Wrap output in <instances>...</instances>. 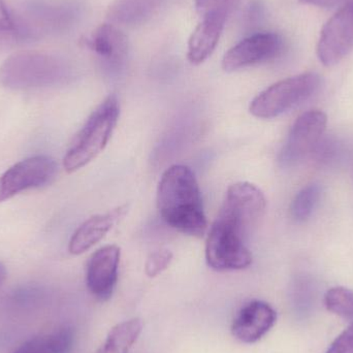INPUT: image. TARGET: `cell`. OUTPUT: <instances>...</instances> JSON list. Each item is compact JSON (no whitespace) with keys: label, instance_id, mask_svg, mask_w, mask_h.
Masks as SVG:
<instances>
[{"label":"cell","instance_id":"obj_1","mask_svg":"<svg viewBox=\"0 0 353 353\" xmlns=\"http://www.w3.org/2000/svg\"><path fill=\"white\" fill-rule=\"evenodd\" d=\"M265 207V194L255 185L239 182L228 187L205 242V261L211 267L232 271L250 263L252 254L246 240Z\"/></svg>","mask_w":353,"mask_h":353},{"label":"cell","instance_id":"obj_2","mask_svg":"<svg viewBox=\"0 0 353 353\" xmlns=\"http://www.w3.org/2000/svg\"><path fill=\"white\" fill-rule=\"evenodd\" d=\"M157 208L163 221L174 230L196 238L207 232L201 190L194 174L186 165H172L161 176Z\"/></svg>","mask_w":353,"mask_h":353},{"label":"cell","instance_id":"obj_3","mask_svg":"<svg viewBox=\"0 0 353 353\" xmlns=\"http://www.w3.org/2000/svg\"><path fill=\"white\" fill-rule=\"evenodd\" d=\"M119 115V101L116 95L108 97L91 114L66 151L63 168L68 174L86 167L105 150Z\"/></svg>","mask_w":353,"mask_h":353},{"label":"cell","instance_id":"obj_4","mask_svg":"<svg viewBox=\"0 0 353 353\" xmlns=\"http://www.w3.org/2000/svg\"><path fill=\"white\" fill-rule=\"evenodd\" d=\"M63 61L43 52H19L0 66V84L12 90L47 88L65 79Z\"/></svg>","mask_w":353,"mask_h":353},{"label":"cell","instance_id":"obj_5","mask_svg":"<svg viewBox=\"0 0 353 353\" xmlns=\"http://www.w3.org/2000/svg\"><path fill=\"white\" fill-rule=\"evenodd\" d=\"M321 86V78L306 72L284 79L259 93L250 103V113L261 119H271L308 101Z\"/></svg>","mask_w":353,"mask_h":353},{"label":"cell","instance_id":"obj_6","mask_svg":"<svg viewBox=\"0 0 353 353\" xmlns=\"http://www.w3.org/2000/svg\"><path fill=\"white\" fill-rule=\"evenodd\" d=\"M57 172V163L47 155L28 157L14 163L0 176V203L25 191L50 184Z\"/></svg>","mask_w":353,"mask_h":353},{"label":"cell","instance_id":"obj_7","mask_svg":"<svg viewBox=\"0 0 353 353\" xmlns=\"http://www.w3.org/2000/svg\"><path fill=\"white\" fill-rule=\"evenodd\" d=\"M327 123V115L321 111L314 110L301 115L292 125L288 140L280 151L281 167H294L312 152L325 132Z\"/></svg>","mask_w":353,"mask_h":353},{"label":"cell","instance_id":"obj_8","mask_svg":"<svg viewBox=\"0 0 353 353\" xmlns=\"http://www.w3.org/2000/svg\"><path fill=\"white\" fill-rule=\"evenodd\" d=\"M353 50V0L327 21L317 43V56L325 66L339 63Z\"/></svg>","mask_w":353,"mask_h":353},{"label":"cell","instance_id":"obj_9","mask_svg":"<svg viewBox=\"0 0 353 353\" xmlns=\"http://www.w3.org/2000/svg\"><path fill=\"white\" fill-rule=\"evenodd\" d=\"M283 47L281 37L276 33L263 32L250 35L228 50L222 59L225 72H234L273 59Z\"/></svg>","mask_w":353,"mask_h":353},{"label":"cell","instance_id":"obj_10","mask_svg":"<svg viewBox=\"0 0 353 353\" xmlns=\"http://www.w3.org/2000/svg\"><path fill=\"white\" fill-rule=\"evenodd\" d=\"M120 256L119 247L107 245L95 251L87 263V288L101 302H105L113 296L118 281Z\"/></svg>","mask_w":353,"mask_h":353},{"label":"cell","instance_id":"obj_11","mask_svg":"<svg viewBox=\"0 0 353 353\" xmlns=\"http://www.w3.org/2000/svg\"><path fill=\"white\" fill-rule=\"evenodd\" d=\"M276 321L277 312L271 305L263 301H252L239 311L230 331L242 343H256L273 329Z\"/></svg>","mask_w":353,"mask_h":353},{"label":"cell","instance_id":"obj_12","mask_svg":"<svg viewBox=\"0 0 353 353\" xmlns=\"http://www.w3.org/2000/svg\"><path fill=\"white\" fill-rule=\"evenodd\" d=\"M125 205L105 214L92 216L83 222L72 234L68 243V251L72 255H81L101 242L114 228L118 220L123 217Z\"/></svg>","mask_w":353,"mask_h":353},{"label":"cell","instance_id":"obj_13","mask_svg":"<svg viewBox=\"0 0 353 353\" xmlns=\"http://www.w3.org/2000/svg\"><path fill=\"white\" fill-rule=\"evenodd\" d=\"M225 21L224 16L201 18L188 41L187 57L191 64L199 65L212 55L221 37Z\"/></svg>","mask_w":353,"mask_h":353},{"label":"cell","instance_id":"obj_14","mask_svg":"<svg viewBox=\"0 0 353 353\" xmlns=\"http://www.w3.org/2000/svg\"><path fill=\"white\" fill-rule=\"evenodd\" d=\"M87 47L110 62H120L126 56L128 41L115 25L103 24L85 41Z\"/></svg>","mask_w":353,"mask_h":353},{"label":"cell","instance_id":"obj_15","mask_svg":"<svg viewBox=\"0 0 353 353\" xmlns=\"http://www.w3.org/2000/svg\"><path fill=\"white\" fill-rule=\"evenodd\" d=\"M161 0H116L107 17L112 23L134 26L148 20L161 6Z\"/></svg>","mask_w":353,"mask_h":353},{"label":"cell","instance_id":"obj_16","mask_svg":"<svg viewBox=\"0 0 353 353\" xmlns=\"http://www.w3.org/2000/svg\"><path fill=\"white\" fill-rule=\"evenodd\" d=\"M142 331L143 321L140 319L118 323L109 332L107 339L95 353H128Z\"/></svg>","mask_w":353,"mask_h":353},{"label":"cell","instance_id":"obj_17","mask_svg":"<svg viewBox=\"0 0 353 353\" xmlns=\"http://www.w3.org/2000/svg\"><path fill=\"white\" fill-rule=\"evenodd\" d=\"M319 185L309 184L299 191L290 205V213L296 221L303 222L309 219L321 199Z\"/></svg>","mask_w":353,"mask_h":353},{"label":"cell","instance_id":"obj_18","mask_svg":"<svg viewBox=\"0 0 353 353\" xmlns=\"http://www.w3.org/2000/svg\"><path fill=\"white\" fill-rule=\"evenodd\" d=\"M325 306L330 312L353 321V290L345 288H331L325 294Z\"/></svg>","mask_w":353,"mask_h":353},{"label":"cell","instance_id":"obj_19","mask_svg":"<svg viewBox=\"0 0 353 353\" xmlns=\"http://www.w3.org/2000/svg\"><path fill=\"white\" fill-rule=\"evenodd\" d=\"M24 37L21 27L14 20L3 0H0V51L12 47Z\"/></svg>","mask_w":353,"mask_h":353},{"label":"cell","instance_id":"obj_20","mask_svg":"<svg viewBox=\"0 0 353 353\" xmlns=\"http://www.w3.org/2000/svg\"><path fill=\"white\" fill-rule=\"evenodd\" d=\"M195 8L201 18L211 16L228 17L236 6L232 0H194Z\"/></svg>","mask_w":353,"mask_h":353},{"label":"cell","instance_id":"obj_21","mask_svg":"<svg viewBox=\"0 0 353 353\" xmlns=\"http://www.w3.org/2000/svg\"><path fill=\"white\" fill-rule=\"evenodd\" d=\"M172 261H173V253L169 249H159L154 251L147 259L145 273L148 277H157L170 267Z\"/></svg>","mask_w":353,"mask_h":353},{"label":"cell","instance_id":"obj_22","mask_svg":"<svg viewBox=\"0 0 353 353\" xmlns=\"http://www.w3.org/2000/svg\"><path fill=\"white\" fill-rule=\"evenodd\" d=\"M327 353H353V323L336 338Z\"/></svg>","mask_w":353,"mask_h":353},{"label":"cell","instance_id":"obj_23","mask_svg":"<svg viewBox=\"0 0 353 353\" xmlns=\"http://www.w3.org/2000/svg\"><path fill=\"white\" fill-rule=\"evenodd\" d=\"M299 1L323 8H341L342 6H346L352 0H299Z\"/></svg>","mask_w":353,"mask_h":353},{"label":"cell","instance_id":"obj_24","mask_svg":"<svg viewBox=\"0 0 353 353\" xmlns=\"http://www.w3.org/2000/svg\"><path fill=\"white\" fill-rule=\"evenodd\" d=\"M12 353H43L41 352V346H39L37 337L32 338L28 341L23 343L20 347L17 348Z\"/></svg>","mask_w":353,"mask_h":353},{"label":"cell","instance_id":"obj_25","mask_svg":"<svg viewBox=\"0 0 353 353\" xmlns=\"http://www.w3.org/2000/svg\"><path fill=\"white\" fill-rule=\"evenodd\" d=\"M6 277V269L4 267L3 263H0V285L3 283L4 280Z\"/></svg>","mask_w":353,"mask_h":353},{"label":"cell","instance_id":"obj_26","mask_svg":"<svg viewBox=\"0 0 353 353\" xmlns=\"http://www.w3.org/2000/svg\"><path fill=\"white\" fill-rule=\"evenodd\" d=\"M251 263H252V259H251L250 263H248V265H245V267L241 268V269H238V270H232V271H240V270L247 269V268H248V267H249V265H251ZM208 265H209V267H210V268H211V269L215 270V271H218V272H226V271H222V270H217V269H215V268L211 267V265H209V263H208Z\"/></svg>","mask_w":353,"mask_h":353},{"label":"cell","instance_id":"obj_27","mask_svg":"<svg viewBox=\"0 0 353 353\" xmlns=\"http://www.w3.org/2000/svg\"><path fill=\"white\" fill-rule=\"evenodd\" d=\"M232 1H234V4H236V3H238L239 0H232Z\"/></svg>","mask_w":353,"mask_h":353}]
</instances>
